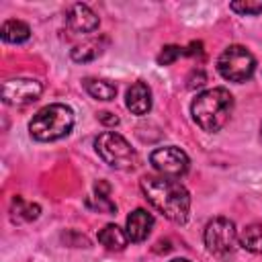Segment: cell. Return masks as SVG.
Segmentation results:
<instances>
[{
    "label": "cell",
    "instance_id": "cell-1",
    "mask_svg": "<svg viewBox=\"0 0 262 262\" xmlns=\"http://www.w3.org/2000/svg\"><path fill=\"white\" fill-rule=\"evenodd\" d=\"M139 184L145 199L166 219L174 223H186L190 213V194L184 184L168 176H143Z\"/></svg>",
    "mask_w": 262,
    "mask_h": 262
},
{
    "label": "cell",
    "instance_id": "cell-2",
    "mask_svg": "<svg viewBox=\"0 0 262 262\" xmlns=\"http://www.w3.org/2000/svg\"><path fill=\"white\" fill-rule=\"evenodd\" d=\"M231 111H233V96L227 88H209L196 94V98L190 104V115L194 123L207 133L219 131L229 121Z\"/></svg>",
    "mask_w": 262,
    "mask_h": 262
},
{
    "label": "cell",
    "instance_id": "cell-3",
    "mask_svg": "<svg viewBox=\"0 0 262 262\" xmlns=\"http://www.w3.org/2000/svg\"><path fill=\"white\" fill-rule=\"evenodd\" d=\"M74 127V111L68 104L53 102L39 108L29 121V133L37 141H55L66 137Z\"/></svg>",
    "mask_w": 262,
    "mask_h": 262
},
{
    "label": "cell",
    "instance_id": "cell-4",
    "mask_svg": "<svg viewBox=\"0 0 262 262\" xmlns=\"http://www.w3.org/2000/svg\"><path fill=\"white\" fill-rule=\"evenodd\" d=\"M94 149L100 156L104 164L117 170H131L137 164V154L131 147V143L115 133V131H104L94 139Z\"/></svg>",
    "mask_w": 262,
    "mask_h": 262
},
{
    "label": "cell",
    "instance_id": "cell-5",
    "mask_svg": "<svg viewBox=\"0 0 262 262\" xmlns=\"http://www.w3.org/2000/svg\"><path fill=\"white\" fill-rule=\"evenodd\" d=\"M217 70L225 80L242 84L254 76L256 59L244 45H229L221 51L217 59Z\"/></svg>",
    "mask_w": 262,
    "mask_h": 262
},
{
    "label": "cell",
    "instance_id": "cell-6",
    "mask_svg": "<svg viewBox=\"0 0 262 262\" xmlns=\"http://www.w3.org/2000/svg\"><path fill=\"white\" fill-rule=\"evenodd\" d=\"M205 246L207 250L217 258H227L235 252L239 244L237 229L231 219L227 217H215L205 227Z\"/></svg>",
    "mask_w": 262,
    "mask_h": 262
},
{
    "label": "cell",
    "instance_id": "cell-7",
    "mask_svg": "<svg viewBox=\"0 0 262 262\" xmlns=\"http://www.w3.org/2000/svg\"><path fill=\"white\" fill-rule=\"evenodd\" d=\"M149 162L160 174L172 176V178H178V176L186 174L188 168H190L188 156L176 145H166V147L154 149L151 156H149Z\"/></svg>",
    "mask_w": 262,
    "mask_h": 262
},
{
    "label": "cell",
    "instance_id": "cell-8",
    "mask_svg": "<svg viewBox=\"0 0 262 262\" xmlns=\"http://www.w3.org/2000/svg\"><path fill=\"white\" fill-rule=\"evenodd\" d=\"M41 92H43L41 82H37L33 78H12L2 84V100L6 104H14V106L35 102L41 96Z\"/></svg>",
    "mask_w": 262,
    "mask_h": 262
},
{
    "label": "cell",
    "instance_id": "cell-9",
    "mask_svg": "<svg viewBox=\"0 0 262 262\" xmlns=\"http://www.w3.org/2000/svg\"><path fill=\"white\" fill-rule=\"evenodd\" d=\"M66 23L74 33H80V35L94 33L100 25L96 12L86 4H72L66 12Z\"/></svg>",
    "mask_w": 262,
    "mask_h": 262
},
{
    "label": "cell",
    "instance_id": "cell-10",
    "mask_svg": "<svg viewBox=\"0 0 262 262\" xmlns=\"http://www.w3.org/2000/svg\"><path fill=\"white\" fill-rule=\"evenodd\" d=\"M151 227H154V215L147 213L145 209H135L127 217L125 231L131 242H143L151 233Z\"/></svg>",
    "mask_w": 262,
    "mask_h": 262
},
{
    "label": "cell",
    "instance_id": "cell-11",
    "mask_svg": "<svg viewBox=\"0 0 262 262\" xmlns=\"http://www.w3.org/2000/svg\"><path fill=\"white\" fill-rule=\"evenodd\" d=\"M125 104L137 117L149 113V108H151V90H149V86L145 82L131 84V88L127 90V96H125Z\"/></svg>",
    "mask_w": 262,
    "mask_h": 262
},
{
    "label": "cell",
    "instance_id": "cell-12",
    "mask_svg": "<svg viewBox=\"0 0 262 262\" xmlns=\"http://www.w3.org/2000/svg\"><path fill=\"white\" fill-rule=\"evenodd\" d=\"M98 242H100L106 250L121 252V250L127 246L129 237H127V231H123L119 225L108 223V225H104V227L98 231Z\"/></svg>",
    "mask_w": 262,
    "mask_h": 262
},
{
    "label": "cell",
    "instance_id": "cell-13",
    "mask_svg": "<svg viewBox=\"0 0 262 262\" xmlns=\"http://www.w3.org/2000/svg\"><path fill=\"white\" fill-rule=\"evenodd\" d=\"M84 90L96 100H113L117 96V86L102 78H84Z\"/></svg>",
    "mask_w": 262,
    "mask_h": 262
},
{
    "label": "cell",
    "instance_id": "cell-14",
    "mask_svg": "<svg viewBox=\"0 0 262 262\" xmlns=\"http://www.w3.org/2000/svg\"><path fill=\"white\" fill-rule=\"evenodd\" d=\"M0 35H2V41H6V43H25L31 37V29L27 23L10 18V20H4Z\"/></svg>",
    "mask_w": 262,
    "mask_h": 262
},
{
    "label": "cell",
    "instance_id": "cell-15",
    "mask_svg": "<svg viewBox=\"0 0 262 262\" xmlns=\"http://www.w3.org/2000/svg\"><path fill=\"white\" fill-rule=\"evenodd\" d=\"M41 213V207L37 203H29L23 196H14L10 203V217L12 221H33Z\"/></svg>",
    "mask_w": 262,
    "mask_h": 262
},
{
    "label": "cell",
    "instance_id": "cell-16",
    "mask_svg": "<svg viewBox=\"0 0 262 262\" xmlns=\"http://www.w3.org/2000/svg\"><path fill=\"white\" fill-rule=\"evenodd\" d=\"M239 246L246 248L248 252L262 254V225L252 223L239 233Z\"/></svg>",
    "mask_w": 262,
    "mask_h": 262
},
{
    "label": "cell",
    "instance_id": "cell-17",
    "mask_svg": "<svg viewBox=\"0 0 262 262\" xmlns=\"http://www.w3.org/2000/svg\"><path fill=\"white\" fill-rule=\"evenodd\" d=\"M102 53V47L98 41H90L86 45H78L72 49V59L74 61H90Z\"/></svg>",
    "mask_w": 262,
    "mask_h": 262
},
{
    "label": "cell",
    "instance_id": "cell-18",
    "mask_svg": "<svg viewBox=\"0 0 262 262\" xmlns=\"http://www.w3.org/2000/svg\"><path fill=\"white\" fill-rule=\"evenodd\" d=\"M86 207L88 209H94L98 213H115L117 211V205L108 196H104V194H92V196H88L86 199Z\"/></svg>",
    "mask_w": 262,
    "mask_h": 262
},
{
    "label": "cell",
    "instance_id": "cell-19",
    "mask_svg": "<svg viewBox=\"0 0 262 262\" xmlns=\"http://www.w3.org/2000/svg\"><path fill=\"white\" fill-rule=\"evenodd\" d=\"M229 8L237 14H260L262 2L260 0H237V2H231Z\"/></svg>",
    "mask_w": 262,
    "mask_h": 262
},
{
    "label": "cell",
    "instance_id": "cell-20",
    "mask_svg": "<svg viewBox=\"0 0 262 262\" xmlns=\"http://www.w3.org/2000/svg\"><path fill=\"white\" fill-rule=\"evenodd\" d=\"M180 55H184V49H182V47H178V45H166V47H162V51L158 53V63H160V66H170V63H174Z\"/></svg>",
    "mask_w": 262,
    "mask_h": 262
},
{
    "label": "cell",
    "instance_id": "cell-21",
    "mask_svg": "<svg viewBox=\"0 0 262 262\" xmlns=\"http://www.w3.org/2000/svg\"><path fill=\"white\" fill-rule=\"evenodd\" d=\"M98 121L102 123V125H108V127H115V125H119V117H115L113 113H100L98 115Z\"/></svg>",
    "mask_w": 262,
    "mask_h": 262
},
{
    "label": "cell",
    "instance_id": "cell-22",
    "mask_svg": "<svg viewBox=\"0 0 262 262\" xmlns=\"http://www.w3.org/2000/svg\"><path fill=\"white\" fill-rule=\"evenodd\" d=\"M205 80H207V78H205V74H203L201 70H199V72H192V74H190V82H188V88H194V86H203V84H205Z\"/></svg>",
    "mask_w": 262,
    "mask_h": 262
},
{
    "label": "cell",
    "instance_id": "cell-23",
    "mask_svg": "<svg viewBox=\"0 0 262 262\" xmlns=\"http://www.w3.org/2000/svg\"><path fill=\"white\" fill-rule=\"evenodd\" d=\"M194 53H203V43H190L188 49H184V55H194Z\"/></svg>",
    "mask_w": 262,
    "mask_h": 262
},
{
    "label": "cell",
    "instance_id": "cell-24",
    "mask_svg": "<svg viewBox=\"0 0 262 262\" xmlns=\"http://www.w3.org/2000/svg\"><path fill=\"white\" fill-rule=\"evenodd\" d=\"M170 262H190V260H186V258H174V260H170Z\"/></svg>",
    "mask_w": 262,
    "mask_h": 262
},
{
    "label": "cell",
    "instance_id": "cell-25",
    "mask_svg": "<svg viewBox=\"0 0 262 262\" xmlns=\"http://www.w3.org/2000/svg\"><path fill=\"white\" fill-rule=\"evenodd\" d=\"M260 137H262V125H260Z\"/></svg>",
    "mask_w": 262,
    "mask_h": 262
}]
</instances>
